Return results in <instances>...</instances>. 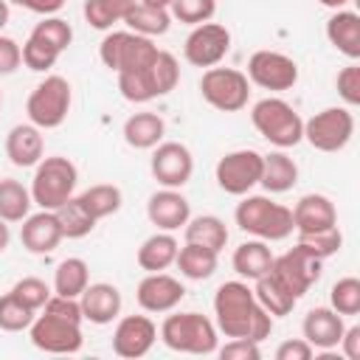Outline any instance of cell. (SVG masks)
Listing matches in <instances>:
<instances>
[{
  "mask_svg": "<svg viewBox=\"0 0 360 360\" xmlns=\"http://www.w3.org/2000/svg\"><path fill=\"white\" fill-rule=\"evenodd\" d=\"M233 219H236L239 231H245L256 239H264V242H281L295 231L292 211L281 202H273L270 197H262V194H245V200L233 211Z\"/></svg>",
  "mask_w": 360,
  "mask_h": 360,
  "instance_id": "cell-1",
  "label": "cell"
},
{
  "mask_svg": "<svg viewBox=\"0 0 360 360\" xmlns=\"http://www.w3.org/2000/svg\"><path fill=\"white\" fill-rule=\"evenodd\" d=\"M259 312V301L248 281H225L214 292V315L217 332L225 338H250L253 318Z\"/></svg>",
  "mask_w": 360,
  "mask_h": 360,
  "instance_id": "cell-2",
  "label": "cell"
},
{
  "mask_svg": "<svg viewBox=\"0 0 360 360\" xmlns=\"http://www.w3.org/2000/svg\"><path fill=\"white\" fill-rule=\"evenodd\" d=\"M250 121L256 132L278 149H290L304 141V118L295 112L292 104H287L278 96H267L256 101L250 110Z\"/></svg>",
  "mask_w": 360,
  "mask_h": 360,
  "instance_id": "cell-3",
  "label": "cell"
},
{
  "mask_svg": "<svg viewBox=\"0 0 360 360\" xmlns=\"http://www.w3.org/2000/svg\"><path fill=\"white\" fill-rule=\"evenodd\" d=\"M76 180H79V169L70 158H62V155L42 158L34 166V180L28 188L34 205H39L45 211H56L65 200L73 197Z\"/></svg>",
  "mask_w": 360,
  "mask_h": 360,
  "instance_id": "cell-4",
  "label": "cell"
},
{
  "mask_svg": "<svg viewBox=\"0 0 360 360\" xmlns=\"http://www.w3.org/2000/svg\"><path fill=\"white\" fill-rule=\"evenodd\" d=\"M160 340L172 352L183 354H214L217 323L202 312H174L160 323Z\"/></svg>",
  "mask_w": 360,
  "mask_h": 360,
  "instance_id": "cell-5",
  "label": "cell"
},
{
  "mask_svg": "<svg viewBox=\"0 0 360 360\" xmlns=\"http://www.w3.org/2000/svg\"><path fill=\"white\" fill-rule=\"evenodd\" d=\"M158 51L160 48L152 42V37H141L135 31H110L98 45V56L104 68L115 73L146 70L155 62Z\"/></svg>",
  "mask_w": 360,
  "mask_h": 360,
  "instance_id": "cell-6",
  "label": "cell"
},
{
  "mask_svg": "<svg viewBox=\"0 0 360 360\" xmlns=\"http://www.w3.org/2000/svg\"><path fill=\"white\" fill-rule=\"evenodd\" d=\"M70 101H73L70 82L65 76H45L25 101L28 121L39 129H56L65 124L70 112Z\"/></svg>",
  "mask_w": 360,
  "mask_h": 360,
  "instance_id": "cell-7",
  "label": "cell"
},
{
  "mask_svg": "<svg viewBox=\"0 0 360 360\" xmlns=\"http://www.w3.org/2000/svg\"><path fill=\"white\" fill-rule=\"evenodd\" d=\"M200 93L202 98L219 110V112H239L242 107H248L250 98V82L242 70L236 68H205L202 79H200Z\"/></svg>",
  "mask_w": 360,
  "mask_h": 360,
  "instance_id": "cell-8",
  "label": "cell"
},
{
  "mask_svg": "<svg viewBox=\"0 0 360 360\" xmlns=\"http://www.w3.org/2000/svg\"><path fill=\"white\" fill-rule=\"evenodd\" d=\"M354 135V115L349 107H326L304 121V141L318 152H340Z\"/></svg>",
  "mask_w": 360,
  "mask_h": 360,
  "instance_id": "cell-9",
  "label": "cell"
},
{
  "mask_svg": "<svg viewBox=\"0 0 360 360\" xmlns=\"http://www.w3.org/2000/svg\"><path fill=\"white\" fill-rule=\"evenodd\" d=\"M321 267H323V259H318L309 248H304L301 242H295L287 253H281V256L273 259L270 273H273L295 298H301V295H307L309 287L321 278Z\"/></svg>",
  "mask_w": 360,
  "mask_h": 360,
  "instance_id": "cell-10",
  "label": "cell"
},
{
  "mask_svg": "<svg viewBox=\"0 0 360 360\" xmlns=\"http://www.w3.org/2000/svg\"><path fill=\"white\" fill-rule=\"evenodd\" d=\"M214 177H217V186L225 194L245 197L253 186H259V177H262V152H256V149H233V152L222 155L217 160Z\"/></svg>",
  "mask_w": 360,
  "mask_h": 360,
  "instance_id": "cell-11",
  "label": "cell"
},
{
  "mask_svg": "<svg viewBox=\"0 0 360 360\" xmlns=\"http://www.w3.org/2000/svg\"><path fill=\"white\" fill-rule=\"evenodd\" d=\"M28 338L39 352L48 354H76L84 343L82 338V323L42 312L34 318V323L28 326Z\"/></svg>",
  "mask_w": 360,
  "mask_h": 360,
  "instance_id": "cell-12",
  "label": "cell"
},
{
  "mask_svg": "<svg viewBox=\"0 0 360 360\" xmlns=\"http://www.w3.org/2000/svg\"><path fill=\"white\" fill-rule=\"evenodd\" d=\"M248 82H253L256 87L262 90H270V93H284L290 87H295L298 82V65L292 56L281 53V51H256L250 53L248 59Z\"/></svg>",
  "mask_w": 360,
  "mask_h": 360,
  "instance_id": "cell-13",
  "label": "cell"
},
{
  "mask_svg": "<svg viewBox=\"0 0 360 360\" xmlns=\"http://www.w3.org/2000/svg\"><path fill=\"white\" fill-rule=\"evenodd\" d=\"M228 51H231V31L211 20L194 25L183 45V56L194 68H214L228 56Z\"/></svg>",
  "mask_w": 360,
  "mask_h": 360,
  "instance_id": "cell-14",
  "label": "cell"
},
{
  "mask_svg": "<svg viewBox=\"0 0 360 360\" xmlns=\"http://www.w3.org/2000/svg\"><path fill=\"white\" fill-rule=\"evenodd\" d=\"M149 169H152V177L163 188H183L191 180V172H194L191 149L180 141H160L152 152Z\"/></svg>",
  "mask_w": 360,
  "mask_h": 360,
  "instance_id": "cell-15",
  "label": "cell"
},
{
  "mask_svg": "<svg viewBox=\"0 0 360 360\" xmlns=\"http://www.w3.org/2000/svg\"><path fill=\"white\" fill-rule=\"evenodd\" d=\"M158 340V326L149 315H124L112 332V352L124 360H138L149 354Z\"/></svg>",
  "mask_w": 360,
  "mask_h": 360,
  "instance_id": "cell-16",
  "label": "cell"
},
{
  "mask_svg": "<svg viewBox=\"0 0 360 360\" xmlns=\"http://www.w3.org/2000/svg\"><path fill=\"white\" fill-rule=\"evenodd\" d=\"M183 298H186L183 281L163 273V270L160 273H146L138 281V290H135V301L143 312H172Z\"/></svg>",
  "mask_w": 360,
  "mask_h": 360,
  "instance_id": "cell-17",
  "label": "cell"
},
{
  "mask_svg": "<svg viewBox=\"0 0 360 360\" xmlns=\"http://www.w3.org/2000/svg\"><path fill=\"white\" fill-rule=\"evenodd\" d=\"M62 225L56 219L53 211H37V214H28L22 219V228H20V242L28 253H37V256H45L51 250H56V245L62 242Z\"/></svg>",
  "mask_w": 360,
  "mask_h": 360,
  "instance_id": "cell-18",
  "label": "cell"
},
{
  "mask_svg": "<svg viewBox=\"0 0 360 360\" xmlns=\"http://www.w3.org/2000/svg\"><path fill=\"white\" fill-rule=\"evenodd\" d=\"M146 217L158 231H177L188 222L191 205L180 194V188H160L146 202Z\"/></svg>",
  "mask_w": 360,
  "mask_h": 360,
  "instance_id": "cell-19",
  "label": "cell"
},
{
  "mask_svg": "<svg viewBox=\"0 0 360 360\" xmlns=\"http://www.w3.org/2000/svg\"><path fill=\"white\" fill-rule=\"evenodd\" d=\"M79 304H82V315L84 321L96 323V326H104V323H112L118 315H121V292L115 284H107V281H96V284H87L84 292L79 295Z\"/></svg>",
  "mask_w": 360,
  "mask_h": 360,
  "instance_id": "cell-20",
  "label": "cell"
},
{
  "mask_svg": "<svg viewBox=\"0 0 360 360\" xmlns=\"http://www.w3.org/2000/svg\"><path fill=\"white\" fill-rule=\"evenodd\" d=\"M346 323H343V315H338L332 307H315L304 315V323H301V332H304V340L312 346V349H321V352H329L340 343V335H343Z\"/></svg>",
  "mask_w": 360,
  "mask_h": 360,
  "instance_id": "cell-21",
  "label": "cell"
},
{
  "mask_svg": "<svg viewBox=\"0 0 360 360\" xmlns=\"http://www.w3.org/2000/svg\"><path fill=\"white\" fill-rule=\"evenodd\" d=\"M292 211V228L298 233H315L338 225V208L326 194H304Z\"/></svg>",
  "mask_w": 360,
  "mask_h": 360,
  "instance_id": "cell-22",
  "label": "cell"
},
{
  "mask_svg": "<svg viewBox=\"0 0 360 360\" xmlns=\"http://www.w3.org/2000/svg\"><path fill=\"white\" fill-rule=\"evenodd\" d=\"M6 155L14 166L31 169L45 158V138L42 129L34 124H17L6 135Z\"/></svg>",
  "mask_w": 360,
  "mask_h": 360,
  "instance_id": "cell-23",
  "label": "cell"
},
{
  "mask_svg": "<svg viewBox=\"0 0 360 360\" xmlns=\"http://www.w3.org/2000/svg\"><path fill=\"white\" fill-rule=\"evenodd\" d=\"M326 39L352 62L360 59V14L349 8H338L326 20Z\"/></svg>",
  "mask_w": 360,
  "mask_h": 360,
  "instance_id": "cell-24",
  "label": "cell"
},
{
  "mask_svg": "<svg viewBox=\"0 0 360 360\" xmlns=\"http://www.w3.org/2000/svg\"><path fill=\"white\" fill-rule=\"evenodd\" d=\"M298 183V163L287 155V152H270L262 155V177L259 186H264V191L270 194H284Z\"/></svg>",
  "mask_w": 360,
  "mask_h": 360,
  "instance_id": "cell-25",
  "label": "cell"
},
{
  "mask_svg": "<svg viewBox=\"0 0 360 360\" xmlns=\"http://www.w3.org/2000/svg\"><path fill=\"white\" fill-rule=\"evenodd\" d=\"M177 250H180V245H177V239L172 236V231H158V233H152V236H146V239L141 242L135 259H138L141 270H146V273H160V270H166V267L174 264Z\"/></svg>",
  "mask_w": 360,
  "mask_h": 360,
  "instance_id": "cell-26",
  "label": "cell"
},
{
  "mask_svg": "<svg viewBox=\"0 0 360 360\" xmlns=\"http://www.w3.org/2000/svg\"><path fill=\"white\" fill-rule=\"evenodd\" d=\"M273 250L264 239H248L242 242L236 250H233V270L239 278H248V281H256L259 276H264L270 267H273Z\"/></svg>",
  "mask_w": 360,
  "mask_h": 360,
  "instance_id": "cell-27",
  "label": "cell"
},
{
  "mask_svg": "<svg viewBox=\"0 0 360 360\" xmlns=\"http://www.w3.org/2000/svg\"><path fill=\"white\" fill-rule=\"evenodd\" d=\"M166 135V121L158 112H132L124 121V141L132 149H155Z\"/></svg>",
  "mask_w": 360,
  "mask_h": 360,
  "instance_id": "cell-28",
  "label": "cell"
},
{
  "mask_svg": "<svg viewBox=\"0 0 360 360\" xmlns=\"http://www.w3.org/2000/svg\"><path fill=\"white\" fill-rule=\"evenodd\" d=\"M129 31L141 34V37H160L169 31L172 25V14L169 8H160V6H149V3H141V0H132L124 20Z\"/></svg>",
  "mask_w": 360,
  "mask_h": 360,
  "instance_id": "cell-29",
  "label": "cell"
},
{
  "mask_svg": "<svg viewBox=\"0 0 360 360\" xmlns=\"http://www.w3.org/2000/svg\"><path fill=\"white\" fill-rule=\"evenodd\" d=\"M217 250L211 248H202V245H194V242H186L180 250H177V270L180 276L191 278V281H205L217 273Z\"/></svg>",
  "mask_w": 360,
  "mask_h": 360,
  "instance_id": "cell-30",
  "label": "cell"
},
{
  "mask_svg": "<svg viewBox=\"0 0 360 360\" xmlns=\"http://www.w3.org/2000/svg\"><path fill=\"white\" fill-rule=\"evenodd\" d=\"M253 295H256V301H259L273 318H276V315H290L292 307H295V301H298L270 270L253 281Z\"/></svg>",
  "mask_w": 360,
  "mask_h": 360,
  "instance_id": "cell-31",
  "label": "cell"
},
{
  "mask_svg": "<svg viewBox=\"0 0 360 360\" xmlns=\"http://www.w3.org/2000/svg\"><path fill=\"white\" fill-rule=\"evenodd\" d=\"M183 228H186V242L211 248V250H217V253L228 245V228H225V222H222L219 217H214V214L188 217V222H186Z\"/></svg>",
  "mask_w": 360,
  "mask_h": 360,
  "instance_id": "cell-32",
  "label": "cell"
},
{
  "mask_svg": "<svg viewBox=\"0 0 360 360\" xmlns=\"http://www.w3.org/2000/svg\"><path fill=\"white\" fill-rule=\"evenodd\" d=\"M87 284H90V270H87V262L84 259L68 256V259H62L56 264V273H53V292L56 295L79 298Z\"/></svg>",
  "mask_w": 360,
  "mask_h": 360,
  "instance_id": "cell-33",
  "label": "cell"
},
{
  "mask_svg": "<svg viewBox=\"0 0 360 360\" xmlns=\"http://www.w3.org/2000/svg\"><path fill=\"white\" fill-rule=\"evenodd\" d=\"M34 200H31V191L14 180V177H3L0 180V219L6 222H22L31 211Z\"/></svg>",
  "mask_w": 360,
  "mask_h": 360,
  "instance_id": "cell-34",
  "label": "cell"
},
{
  "mask_svg": "<svg viewBox=\"0 0 360 360\" xmlns=\"http://www.w3.org/2000/svg\"><path fill=\"white\" fill-rule=\"evenodd\" d=\"M53 214H56V219L62 225V236H68V239H82L96 228V217L82 205L79 197L65 200Z\"/></svg>",
  "mask_w": 360,
  "mask_h": 360,
  "instance_id": "cell-35",
  "label": "cell"
},
{
  "mask_svg": "<svg viewBox=\"0 0 360 360\" xmlns=\"http://www.w3.org/2000/svg\"><path fill=\"white\" fill-rule=\"evenodd\" d=\"M79 200H82V205H84V208L96 217V222H98V219H104V217H112V214L121 208L124 194H121V188L112 186V183H96V186L84 188V191L79 194Z\"/></svg>",
  "mask_w": 360,
  "mask_h": 360,
  "instance_id": "cell-36",
  "label": "cell"
},
{
  "mask_svg": "<svg viewBox=\"0 0 360 360\" xmlns=\"http://www.w3.org/2000/svg\"><path fill=\"white\" fill-rule=\"evenodd\" d=\"M129 3H132V0H84L82 14H84V20L90 22V28H96V31H110L115 22L124 20Z\"/></svg>",
  "mask_w": 360,
  "mask_h": 360,
  "instance_id": "cell-37",
  "label": "cell"
},
{
  "mask_svg": "<svg viewBox=\"0 0 360 360\" xmlns=\"http://www.w3.org/2000/svg\"><path fill=\"white\" fill-rule=\"evenodd\" d=\"M34 318H37V309L22 304L11 290L0 295V329L3 332H22L34 323Z\"/></svg>",
  "mask_w": 360,
  "mask_h": 360,
  "instance_id": "cell-38",
  "label": "cell"
},
{
  "mask_svg": "<svg viewBox=\"0 0 360 360\" xmlns=\"http://www.w3.org/2000/svg\"><path fill=\"white\" fill-rule=\"evenodd\" d=\"M329 307L343 318L357 315L360 312V278H354V276L338 278L329 290Z\"/></svg>",
  "mask_w": 360,
  "mask_h": 360,
  "instance_id": "cell-39",
  "label": "cell"
},
{
  "mask_svg": "<svg viewBox=\"0 0 360 360\" xmlns=\"http://www.w3.org/2000/svg\"><path fill=\"white\" fill-rule=\"evenodd\" d=\"M149 76H152V84H155L158 98H160V96H169V93L177 87V82H180V65H177L174 53L158 51L155 62L149 65Z\"/></svg>",
  "mask_w": 360,
  "mask_h": 360,
  "instance_id": "cell-40",
  "label": "cell"
},
{
  "mask_svg": "<svg viewBox=\"0 0 360 360\" xmlns=\"http://www.w3.org/2000/svg\"><path fill=\"white\" fill-rule=\"evenodd\" d=\"M118 90L132 104H146V101L158 98L152 76H149V68L146 70H135V73H118Z\"/></svg>",
  "mask_w": 360,
  "mask_h": 360,
  "instance_id": "cell-41",
  "label": "cell"
},
{
  "mask_svg": "<svg viewBox=\"0 0 360 360\" xmlns=\"http://www.w3.org/2000/svg\"><path fill=\"white\" fill-rule=\"evenodd\" d=\"M214 11H217V0H172L169 3L172 20L186 22V25L208 22L214 17Z\"/></svg>",
  "mask_w": 360,
  "mask_h": 360,
  "instance_id": "cell-42",
  "label": "cell"
},
{
  "mask_svg": "<svg viewBox=\"0 0 360 360\" xmlns=\"http://www.w3.org/2000/svg\"><path fill=\"white\" fill-rule=\"evenodd\" d=\"M31 34L39 37L42 42H48L51 48H56L59 53L68 51V45L73 42V28H70V22L62 20V17H53V14H51V17H42V22H37Z\"/></svg>",
  "mask_w": 360,
  "mask_h": 360,
  "instance_id": "cell-43",
  "label": "cell"
},
{
  "mask_svg": "<svg viewBox=\"0 0 360 360\" xmlns=\"http://www.w3.org/2000/svg\"><path fill=\"white\" fill-rule=\"evenodd\" d=\"M59 56H62V53H59L56 48H51L48 42H42V39L34 37V34L22 42V65H25L28 70L45 73V70H51V68L56 65Z\"/></svg>",
  "mask_w": 360,
  "mask_h": 360,
  "instance_id": "cell-44",
  "label": "cell"
},
{
  "mask_svg": "<svg viewBox=\"0 0 360 360\" xmlns=\"http://www.w3.org/2000/svg\"><path fill=\"white\" fill-rule=\"evenodd\" d=\"M298 242L304 248H309L318 259H329L343 248V233L338 225L326 228V231H315V233H298Z\"/></svg>",
  "mask_w": 360,
  "mask_h": 360,
  "instance_id": "cell-45",
  "label": "cell"
},
{
  "mask_svg": "<svg viewBox=\"0 0 360 360\" xmlns=\"http://www.w3.org/2000/svg\"><path fill=\"white\" fill-rule=\"evenodd\" d=\"M11 292H14L22 304H28L31 309H42L45 301L51 298V287H48L42 278H37V276H25V278H20V281L11 287Z\"/></svg>",
  "mask_w": 360,
  "mask_h": 360,
  "instance_id": "cell-46",
  "label": "cell"
},
{
  "mask_svg": "<svg viewBox=\"0 0 360 360\" xmlns=\"http://www.w3.org/2000/svg\"><path fill=\"white\" fill-rule=\"evenodd\" d=\"M335 87L346 107H357L360 104V65L352 62V65L340 68L335 76Z\"/></svg>",
  "mask_w": 360,
  "mask_h": 360,
  "instance_id": "cell-47",
  "label": "cell"
},
{
  "mask_svg": "<svg viewBox=\"0 0 360 360\" xmlns=\"http://www.w3.org/2000/svg\"><path fill=\"white\" fill-rule=\"evenodd\" d=\"M222 360H259L262 357V349L256 340L250 338H231L222 349H217Z\"/></svg>",
  "mask_w": 360,
  "mask_h": 360,
  "instance_id": "cell-48",
  "label": "cell"
},
{
  "mask_svg": "<svg viewBox=\"0 0 360 360\" xmlns=\"http://www.w3.org/2000/svg\"><path fill=\"white\" fill-rule=\"evenodd\" d=\"M42 312H51V315H59V318H68V321H76V323L84 321L79 298H68V295H56V292H51V298L45 301Z\"/></svg>",
  "mask_w": 360,
  "mask_h": 360,
  "instance_id": "cell-49",
  "label": "cell"
},
{
  "mask_svg": "<svg viewBox=\"0 0 360 360\" xmlns=\"http://www.w3.org/2000/svg\"><path fill=\"white\" fill-rule=\"evenodd\" d=\"M22 65V48L17 45V39L0 34V76L14 73Z\"/></svg>",
  "mask_w": 360,
  "mask_h": 360,
  "instance_id": "cell-50",
  "label": "cell"
},
{
  "mask_svg": "<svg viewBox=\"0 0 360 360\" xmlns=\"http://www.w3.org/2000/svg\"><path fill=\"white\" fill-rule=\"evenodd\" d=\"M312 354H315V349H312L304 338L284 340V343L276 349V360H309Z\"/></svg>",
  "mask_w": 360,
  "mask_h": 360,
  "instance_id": "cell-51",
  "label": "cell"
},
{
  "mask_svg": "<svg viewBox=\"0 0 360 360\" xmlns=\"http://www.w3.org/2000/svg\"><path fill=\"white\" fill-rule=\"evenodd\" d=\"M340 352L346 360H360V326H346L343 335H340Z\"/></svg>",
  "mask_w": 360,
  "mask_h": 360,
  "instance_id": "cell-52",
  "label": "cell"
},
{
  "mask_svg": "<svg viewBox=\"0 0 360 360\" xmlns=\"http://www.w3.org/2000/svg\"><path fill=\"white\" fill-rule=\"evenodd\" d=\"M62 6H65V0H25L22 8H28V11H34V14H42V17H51V14H56Z\"/></svg>",
  "mask_w": 360,
  "mask_h": 360,
  "instance_id": "cell-53",
  "label": "cell"
},
{
  "mask_svg": "<svg viewBox=\"0 0 360 360\" xmlns=\"http://www.w3.org/2000/svg\"><path fill=\"white\" fill-rule=\"evenodd\" d=\"M8 242H11V231H8L6 219H0V253L8 248Z\"/></svg>",
  "mask_w": 360,
  "mask_h": 360,
  "instance_id": "cell-54",
  "label": "cell"
},
{
  "mask_svg": "<svg viewBox=\"0 0 360 360\" xmlns=\"http://www.w3.org/2000/svg\"><path fill=\"white\" fill-rule=\"evenodd\" d=\"M323 8H332V11H338V8H346V3L349 0H318Z\"/></svg>",
  "mask_w": 360,
  "mask_h": 360,
  "instance_id": "cell-55",
  "label": "cell"
},
{
  "mask_svg": "<svg viewBox=\"0 0 360 360\" xmlns=\"http://www.w3.org/2000/svg\"><path fill=\"white\" fill-rule=\"evenodd\" d=\"M6 22H8V3L0 0V31L6 28Z\"/></svg>",
  "mask_w": 360,
  "mask_h": 360,
  "instance_id": "cell-56",
  "label": "cell"
},
{
  "mask_svg": "<svg viewBox=\"0 0 360 360\" xmlns=\"http://www.w3.org/2000/svg\"><path fill=\"white\" fill-rule=\"evenodd\" d=\"M141 3H149V6H160V8H169L172 0H141Z\"/></svg>",
  "mask_w": 360,
  "mask_h": 360,
  "instance_id": "cell-57",
  "label": "cell"
},
{
  "mask_svg": "<svg viewBox=\"0 0 360 360\" xmlns=\"http://www.w3.org/2000/svg\"><path fill=\"white\" fill-rule=\"evenodd\" d=\"M8 6H25V0H6Z\"/></svg>",
  "mask_w": 360,
  "mask_h": 360,
  "instance_id": "cell-58",
  "label": "cell"
},
{
  "mask_svg": "<svg viewBox=\"0 0 360 360\" xmlns=\"http://www.w3.org/2000/svg\"><path fill=\"white\" fill-rule=\"evenodd\" d=\"M0 104H3V93H0Z\"/></svg>",
  "mask_w": 360,
  "mask_h": 360,
  "instance_id": "cell-59",
  "label": "cell"
}]
</instances>
